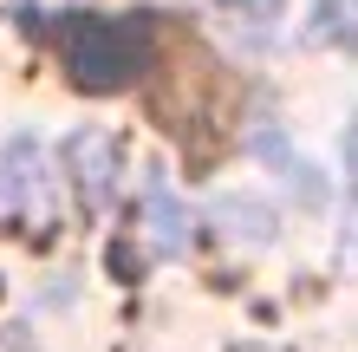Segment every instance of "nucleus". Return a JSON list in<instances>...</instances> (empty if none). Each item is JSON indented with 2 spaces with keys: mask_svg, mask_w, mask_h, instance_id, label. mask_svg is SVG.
<instances>
[{
  "mask_svg": "<svg viewBox=\"0 0 358 352\" xmlns=\"http://www.w3.org/2000/svg\"><path fill=\"white\" fill-rule=\"evenodd\" d=\"M59 39H66V66L85 92H117L131 85L137 66H143V33L131 27V20H98V13H78L59 27Z\"/></svg>",
  "mask_w": 358,
  "mask_h": 352,
  "instance_id": "obj_1",
  "label": "nucleus"
},
{
  "mask_svg": "<svg viewBox=\"0 0 358 352\" xmlns=\"http://www.w3.org/2000/svg\"><path fill=\"white\" fill-rule=\"evenodd\" d=\"M143 216H150L157 255H182V248H189V209L170 196V183H163V176H143Z\"/></svg>",
  "mask_w": 358,
  "mask_h": 352,
  "instance_id": "obj_2",
  "label": "nucleus"
},
{
  "mask_svg": "<svg viewBox=\"0 0 358 352\" xmlns=\"http://www.w3.org/2000/svg\"><path fill=\"white\" fill-rule=\"evenodd\" d=\"M0 202L7 209H39V150L33 143H13L0 157Z\"/></svg>",
  "mask_w": 358,
  "mask_h": 352,
  "instance_id": "obj_3",
  "label": "nucleus"
},
{
  "mask_svg": "<svg viewBox=\"0 0 358 352\" xmlns=\"http://www.w3.org/2000/svg\"><path fill=\"white\" fill-rule=\"evenodd\" d=\"M111 137L104 131H85L72 137V170H78V190H85V202H104V190H111Z\"/></svg>",
  "mask_w": 358,
  "mask_h": 352,
  "instance_id": "obj_4",
  "label": "nucleus"
},
{
  "mask_svg": "<svg viewBox=\"0 0 358 352\" xmlns=\"http://www.w3.org/2000/svg\"><path fill=\"white\" fill-rule=\"evenodd\" d=\"M313 39L358 52V0H313Z\"/></svg>",
  "mask_w": 358,
  "mask_h": 352,
  "instance_id": "obj_5",
  "label": "nucleus"
},
{
  "mask_svg": "<svg viewBox=\"0 0 358 352\" xmlns=\"http://www.w3.org/2000/svg\"><path fill=\"white\" fill-rule=\"evenodd\" d=\"M228 7H241V13H255V20H267L273 7H280V0H228Z\"/></svg>",
  "mask_w": 358,
  "mask_h": 352,
  "instance_id": "obj_6",
  "label": "nucleus"
},
{
  "mask_svg": "<svg viewBox=\"0 0 358 352\" xmlns=\"http://www.w3.org/2000/svg\"><path fill=\"white\" fill-rule=\"evenodd\" d=\"M345 163H352V196H358V124H352V137H345Z\"/></svg>",
  "mask_w": 358,
  "mask_h": 352,
  "instance_id": "obj_7",
  "label": "nucleus"
}]
</instances>
